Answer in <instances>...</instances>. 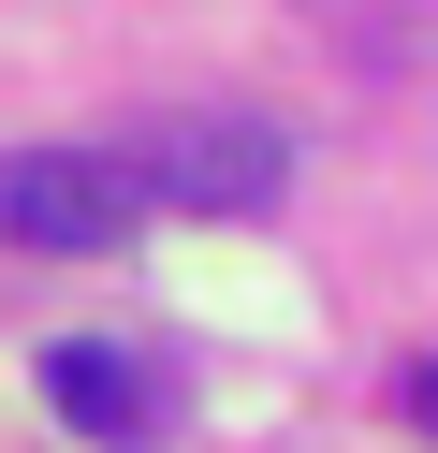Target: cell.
Instances as JSON below:
<instances>
[{
  "label": "cell",
  "mask_w": 438,
  "mask_h": 453,
  "mask_svg": "<svg viewBox=\"0 0 438 453\" xmlns=\"http://www.w3.org/2000/svg\"><path fill=\"white\" fill-rule=\"evenodd\" d=\"M132 176L161 205H190V219H263L292 190V132L249 118V103H175V118L132 132Z\"/></svg>",
  "instance_id": "obj_1"
},
{
  "label": "cell",
  "mask_w": 438,
  "mask_h": 453,
  "mask_svg": "<svg viewBox=\"0 0 438 453\" xmlns=\"http://www.w3.org/2000/svg\"><path fill=\"white\" fill-rule=\"evenodd\" d=\"M161 205V190L132 176V161H103V147H15L0 161V234L15 249H132V219Z\"/></svg>",
  "instance_id": "obj_2"
},
{
  "label": "cell",
  "mask_w": 438,
  "mask_h": 453,
  "mask_svg": "<svg viewBox=\"0 0 438 453\" xmlns=\"http://www.w3.org/2000/svg\"><path fill=\"white\" fill-rule=\"evenodd\" d=\"M44 410L73 424V439L132 453L146 424H161V395H146V365H132V351H103V336H58V351H44Z\"/></svg>",
  "instance_id": "obj_3"
},
{
  "label": "cell",
  "mask_w": 438,
  "mask_h": 453,
  "mask_svg": "<svg viewBox=\"0 0 438 453\" xmlns=\"http://www.w3.org/2000/svg\"><path fill=\"white\" fill-rule=\"evenodd\" d=\"M409 410H424V424H438V365H424V380H409Z\"/></svg>",
  "instance_id": "obj_4"
}]
</instances>
